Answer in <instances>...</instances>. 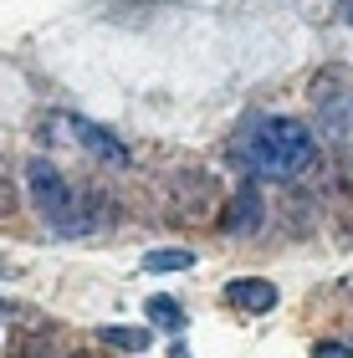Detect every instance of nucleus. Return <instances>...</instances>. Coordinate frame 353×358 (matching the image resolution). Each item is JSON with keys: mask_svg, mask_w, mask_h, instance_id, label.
<instances>
[{"mask_svg": "<svg viewBox=\"0 0 353 358\" xmlns=\"http://www.w3.org/2000/svg\"><path fill=\"white\" fill-rule=\"evenodd\" d=\"M236 154H240V164L251 174H266V179H302V174L317 169L312 128L302 118H282V113L251 118L246 134L236 138Z\"/></svg>", "mask_w": 353, "mask_h": 358, "instance_id": "obj_1", "label": "nucleus"}, {"mask_svg": "<svg viewBox=\"0 0 353 358\" xmlns=\"http://www.w3.org/2000/svg\"><path fill=\"white\" fill-rule=\"evenodd\" d=\"M26 189H31V205L41 210V220L52 225L57 236H87L98 225V210L103 200L92 189H72V179L62 174L52 159H31L26 164Z\"/></svg>", "mask_w": 353, "mask_h": 358, "instance_id": "obj_2", "label": "nucleus"}, {"mask_svg": "<svg viewBox=\"0 0 353 358\" xmlns=\"http://www.w3.org/2000/svg\"><path fill=\"white\" fill-rule=\"evenodd\" d=\"M261 220H266V200H261V189H256V185H240L231 200L220 205V220H215V225H220V236H251Z\"/></svg>", "mask_w": 353, "mask_h": 358, "instance_id": "obj_3", "label": "nucleus"}, {"mask_svg": "<svg viewBox=\"0 0 353 358\" xmlns=\"http://www.w3.org/2000/svg\"><path fill=\"white\" fill-rule=\"evenodd\" d=\"M62 123H67L72 134H77V143H82L87 154H98L103 164H118V169H123L128 159H134V154H128V143H118L113 134H108V128H98L92 118H77V113H67V118H62Z\"/></svg>", "mask_w": 353, "mask_h": 358, "instance_id": "obj_4", "label": "nucleus"}, {"mask_svg": "<svg viewBox=\"0 0 353 358\" xmlns=\"http://www.w3.org/2000/svg\"><path fill=\"white\" fill-rule=\"evenodd\" d=\"M226 302L240 307V313H271L282 302V292L266 276H236V282H226Z\"/></svg>", "mask_w": 353, "mask_h": 358, "instance_id": "obj_5", "label": "nucleus"}, {"mask_svg": "<svg viewBox=\"0 0 353 358\" xmlns=\"http://www.w3.org/2000/svg\"><path fill=\"white\" fill-rule=\"evenodd\" d=\"M317 113H323V134L333 143H348L353 138V108L338 103V97H317Z\"/></svg>", "mask_w": 353, "mask_h": 358, "instance_id": "obj_6", "label": "nucleus"}, {"mask_svg": "<svg viewBox=\"0 0 353 358\" xmlns=\"http://www.w3.org/2000/svg\"><path fill=\"white\" fill-rule=\"evenodd\" d=\"M98 343H113L118 353H149L154 333H149V328H123V322H108V328H98Z\"/></svg>", "mask_w": 353, "mask_h": 358, "instance_id": "obj_7", "label": "nucleus"}, {"mask_svg": "<svg viewBox=\"0 0 353 358\" xmlns=\"http://www.w3.org/2000/svg\"><path fill=\"white\" fill-rule=\"evenodd\" d=\"M143 271H154V276H164V271H185V266H195V251H185V246H159V251H149L138 262Z\"/></svg>", "mask_w": 353, "mask_h": 358, "instance_id": "obj_8", "label": "nucleus"}, {"mask_svg": "<svg viewBox=\"0 0 353 358\" xmlns=\"http://www.w3.org/2000/svg\"><path fill=\"white\" fill-rule=\"evenodd\" d=\"M21 215V185H15V164L0 154V225H10Z\"/></svg>", "mask_w": 353, "mask_h": 358, "instance_id": "obj_9", "label": "nucleus"}, {"mask_svg": "<svg viewBox=\"0 0 353 358\" xmlns=\"http://www.w3.org/2000/svg\"><path fill=\"white\" fill-rule=\"evenodd\" d=\"M52 353H57V333L46 328V322L31 328L26 338H15V348H10V358H52Z\"/></svg>", "mask_w": 353, "mask_h": 358, "instance_id": "obj_10", "label": "nucleus"}, {"mask_svg": "<svg viewBox=\"0 0 353 358\" xmlns=\"http://www.w3.org/2000/svg\"><path fill=\"white\" fill-rule=\"evenodd\" d=\"M143 313H149V322H159V328H169V333L185 328V307L174 297H149V302H143Z\"/></svg>", "mask_w": 353, "mask_h": 358, "instance_id": "obj_11", "label": "nucleus"}, {"mask_svg": "<svg viewBox=\"0 0 353 358\" xmlns=\"http://www.w3.org/2000/svg\"><path fill=\"white\" fill-rule=\"evenodd\" d=\"M312 358H353V343H338V338H323V343H312Z\"/></svg>", "mask_w": 353, "mask_h": 358, "instance_id": "obj_12", "label": "nucleus"}, {"mask_svg": "<svg viewBox=\"0 0 353 358\" xmlns=\"http://www.w3.org/2000/svg\"><path fill=\"white\" fill-rule=\"evenodd\" d=\"M169 358H189V353H185V343H174V348H169Z\"/></svg>", "mask_w": 353, "mask_h": 358, "instance_id": "obj_13", "label": "nucleus"}, {"mask_svg": "<svg viewBox=\"0 0 353 358\" xmlns=\"http://www.w3.org/2000/svg\"><path fill=\"white\" fill-rule=\"evenodd\" d=\"M0 276H15V266H6V262H0Z\"/></svg>", "mask_w": 353, "mask_h": 358, "instance_id": "obj_14", "label": "nucleus"}, {"mask_svg": "<svg viewBox=\"0 0 353 358\" xmlns=\"http://www.w3.org/2000/svg\"><path fill=\"white\" fill-rule=\"evenodd\" d=\"M67 358H92V353H67Z\"/></svg>", "mask_w": 353, "mask_h": 358, "instance_id": "obj_15", "label": "nucleus"}, {"mask_svg": "<svg viewBox=\"0 0 353 358\" xmlns=\"http://www.w3.org/2000/svg\"><path fill=\"white\" fill-rule=\"evenodd\" d=\"M0 313H6V307H0Z\"/></svg>", "mask_w": 353, "mask_h": 358, "instance_id": "obj_16", "label": "nucleus"}]
</instances>
